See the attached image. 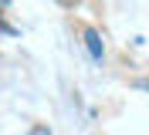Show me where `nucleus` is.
<instances>
[{"label":"nucleus","instance_id":"f257e3e1","mask_svg":"<svg viewBox=\"0 0 149 135\" xmlns=\"http://www.w3.org/2000/svg\"><path fill=\"white\" fill-rule=\"evenodd\" d=\"M85 44H88V51H92V57H102V41H98V30H85Z\"/></svg>","mask_w":149,"mask_h":135},{"label":"nucleus","instance_id":"f03ea898","mask_svg":"<svg viewBox=\"0 0 149 135\" xmlns=\"http://www.w3.org/2000/svg\"><path fill=\"white\" fill-rule=\"evenodd\" d=\"M58 3H61V7H68V10H71V7H78V3H81V0H58Z\"/></svg>","mask_w":149,"mask_h":135}]
</instances>
